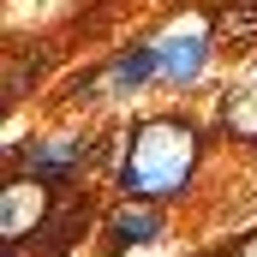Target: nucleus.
Here are the masks:
<instances>
[{
    "mask_svg": "<svg viewBox=\"0 0 257 257\" xmlns=\"http://www.w3.org/2000/svg\"><path fill=\"white\" fill-rule=\"evenodd\" d=\"M78 156H84V144H72V138L30 144V150H24V174H36V180H66V174L78 168Z\"/></svg>",
    "mask_w": 257,
    "mask_h": 257,
    "instance_id": "nucleus-6",
    "label": "nucleus"
},
{
    "mask_svg": "<svg viewBox=\"0 0 257 257\" xmlns=\"http://www.w3.org/2000/svg\"><path fill=\"white\" fill-rule=\"evenodd\" d=\"M209 257H227V251H209Z\"/></svg>",
    "mask_w": 257,
    "mask_h": 257,
    "instance_id": "nucleus-9",
    "label": "nucleus"
},
{
    "mask_svg": "<svg viewBox=\"0 0 257 257\" xmlns=\"http://www.w3.org/2000/svg\"><path fill=\"white\" fill-rule=\"evenodd\" d=\"M150 54H156V78H168V84H192L203 60H209V30L186 18V24H174V30H162L156 42H150Z\"/></svg>",
    "mask_w": 257,
    "mask_h": 257,
    "instance_id": "nucleus-3",
    "label": "nucleus"
},
{
    "mask_svg": "<svg viewBox=\"0 0 257 257\" xmlns=\"http://www.w3.org/2000/svg\"><path fill=\"white\" fill-rule=\"evenodd\" d=\"M150 239H162V209L156 203H120L102 227L108 251H132V245H150Z\"/></svg>",
    "mask_w": 257,
    "mask_h": 257,
    "instance_id": "nucleus-4",
    "label": "nucleus"
},
{
    "mask_svg": "<svg viewBox=\"0 0 257 257\" xmlns=\"http://www.w3.org/2000/svg\"><path fill=\"white\" fill-rule=\"evenodd\" d=\"M192 168H197V132L186 120H144L120 156V192L126 203L180 197L192 186Z\"/></svg>",
    "mask_w": 257,
    "mask_h": 257,
    "instance_id": "nucleus-1",
    "label": "nucleus"
},
{
    "mask_svg": "<svg viewBox=\"0 0 257 257\" xmlns=\"http://www.w3.org/2000/svg\"><path fill=\"white\" fill-rule=\"evenodd\" d=\"M233 257H257V233H245V239L233 245Z\"/></svg>",
    "mask_w": 257,
    "mask_h": 257,
    "instance_id": "nucleus-8",
    "label": "nucleus"
},
{
    "mask_svg": "<svg viewBox=\"0 0 257 257\" xmlns=\"http://www.w3.org/2000/svg\"><path fill=\"white\" fill-rule=\"evenodd\" d=\"M144 78H156V54L150 48H138V54H120V60L108 66L96 84H90V96H132Z\"/></svg>",
    "mask_w": 257,
    "mask_h": 257,
    "instance_id": "nucleus-5",
    "label": "nucleus"
},
{
    "mask_svg": "<svg viewBox=\"0 0 257 257\" xmlns=\"http://www.w3.org/2000/svg\"><path fill=\"white\" fill-rule=\"evenodd\" d=\"M221 126H227V138H239V144H257V84L233 90L221 102Z\"/></svg>",
    "mask_w": 257,
    "mask_h": 257,
    "instance_id": "nucleus-7",
    "label": "nucleus"
},
{
    "mask_svg": "<svg viewBox=\"0 0 257 257\" xmlns=\"http://www.w3.org/2000/svg\"><path fill=\"white\" fill-rule=\"evenodd\" d=\"M42 221H48V180L12 174L6 192H0V239H6V251H18L30 233H42Z\"/></svg>",
    "mask_w": 257,
    "mask_h": 257,
    "instance_id": "nucleus-2",
    "label": "nucleus"
}]
</instances>
